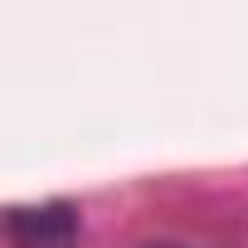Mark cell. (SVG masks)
<instances>
[{"label": "cell", "instance_id": "6da1fadb", "mask_svg": "<svg viewBox=\"0 0 248 248\" xmlns=\"http://www.w3.org/2000/svg\"><path fill=\"white\" fill-rule=\"evenodd\" d=\"M5 243L10 248H83V219L68 200L15 204L5 214Z\"/></svg>", "mask_w": 248, "mask_h": 248}, {"label": "cell", "instance_id": "7a4b0ae2", "mask_svg": "<svg viewBox=\"0 0 248 248\" xmlns=\"http://www.w3.org/2000/svg\"><path fill=\"white\" fill-rule=\"evenodd\" d=\"M146 248H180V243H146Z\"/></svg>", "mask_w": 248, "mask_h": 248}]
</instances>
